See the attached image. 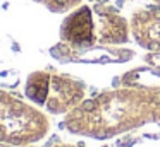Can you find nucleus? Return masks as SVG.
Returning a JSON list of instances; mask_svg holds the SVG:
<instances>
[{
  "label": "nucleus",
  "mask_w": 160,
  "mask_h": 147,
  "mask_svg": "<svg viewBox=\"0 0 160 147\" xmlns=\"http://www.w3.org/2000/svg\"><path fill=\"white\" fill-rule=\"evenodd\" d=\"M62 38L74 46H90L91 43L97 41L93 16L88 7L78 9L64 21Z\"/></svg>",
  "instance_id": "20e7f679"
},
{
  "label": "nucleus",
  "mask_w": 160,
  "mask_h": 147,
  "mask_svg": "<svg viewBox=\"0 0 160 147\" xmlns=\"http://www.w3.org/2000/svg\"><path fill=\"white\" fill-rule=\"evenodd\" d=\"M97 39L103 43H122L128 39V27L121 17H105L98 24Z\"/></svg>",
  "instance_id": "423d86ee"
},
{
  "label": "nucleus",
  "mask_w": 160,
  "mask_h": 147,
  "mask_svg": "<svg viewBox=\"0 0 160 147\" xmlns=\"http://www.w3.org/2000/svg\"><path fill=\"white\" fill-rule=\"evenodd\" d=\"M150 118L160 120V99L155 98L152 91L122 89L76 108L67 125L74 132L105 137L138 126Z\"/></svg>",
  "instance_id": "f257e3e1"
},
{
  "label": "nucleus",
  "mask_w": 160,
  "mask_h": 147,
  "mask_svg": "<svg viewBox=\"0 0 160 147\" xmlns=\"http://www.w3.org/2000/svg\"><path fill=\"white\" fill-rule=\"evenodd\" d=\"M83 96L84 89L78 80L67 75H50L45 106L52 113H67L81 104Z\"/></svg>",
  "instance_id": "7ed1b4c3"
},
{
  "label": "nucleus",
  "mask_w": 160,
  "mask_h": 147,
  "mask_svg": "<svg viewBox=\"0 0 160 147\" xmlns=\"http://www.w3.org/2000/svg\"><path fill=\"white\" fill-rule=\"evenodd\" d=\"M42 2H47L55 10H62V9H67V7H72L78 0H42Z\"/></svg>",
  "instance_id": "6e6552de"
},
{
  "label": "nucleus",
  "mask_w": 160,
  "mask_h": 147,
  "mask_svg": "<svg viewBox=\"0 0 160 147\" xmlns=\"http://www.w3.org/2000/svg\"><path fill=\"white\" fill-rule=\"evenodd\" d=\"M48 84H50V74H33L26 84V94L31 101L36 104H45L47 96H48Z\"/></svg>",
  "instance_id": "0eeeda50"
},
{
  "label": "nucleus",
  "mask_w": 160,
  "mask_h": 147,
  "mask_svg": "<svg viewBox=\"0 0 160 147\" xmlns=\"http://www.w3.org/2000/svg\"><path fill=\"white\" fill-rule=\"evenodd\" d=\"M132 34L143 48L160 51V9H146L132 17Z\"/></svg>",
  "instance_id": "39448f33"
},
{
  "label": "nucleus",
  "mask_w": 160,
  "mask_h": 147,
  "mask_svg": "<svg viewBox=\"0 0 160 147\" xmlns=\"http://www.w3.org/2000/svg\"><path fill=\"white\" fill-rule=\"evenodd\" d=\"M155 2H157V3H158V5H160V0H155Z\"/></svg>",
  "instance_id": "1a4fd4ad"
},
{
  "label": "nucleus",
  "mask_w": 160,
  "mask_h": 147,
  "mask_svg": "<svg viewBox=\"0 0 160 147\" xmlns=\"http://www.w3.org/2000/svg\"><path fill=\"white\" fill-rule=\"evenodd\" d=\"M48 130V120L31 104L0 92V140L29 144L40 140Z\"/></svg>",
  "instance_id": "f03ea898"
}]
</instances>
